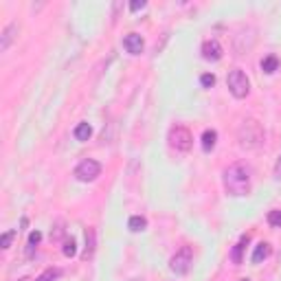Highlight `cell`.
Segmentation results:
<instances>
[{
	"label": "cell",
	"instance_id": "obj_1",
	"mask_svg": "<svg viewBox=\"0 0 281 281\" xmlns=\"http://www.w3.org/2000/svg\"><path fill=\"white\" fill-rule=\"evenodd\" d=\"M253 187V169L244 163H235L224 171V189L229 196H248Z\"/></svg>",
	"mask_w": 281,
	"mask_h": 281
},
{
	"label": "cell",
	"instance_id": "obj_2",
	"mask_svg": "<svg viewBox=\"0 0 281 281\" xmlns=\"http://www.w3.org/2000/svg\"><path fill=\"white\" fill-rule=\"evenodd\" d=\"M264 128L259 125V121H255V119H246V121H242L240 130H237V141H240V145L244 149H257L264 145Z\"/></svg>",
	"mask_w": 281,
	"mask_h": 281
},
{
	"label": "cell",
	"instance_id": "obj_3",
	"mask_svg": "<svg viewBox=\"0 0 281 281\" xmlns=\"http://www.w3.org/2000/svg\"><path fill=\"white\" fill-rule=\"evenodd\" d=\"M226 83H229V90H231V95L235 99L248 97V92H250V79L246 77V73H244V70H240V68L231 70L229 77H226Z\"/></svg>",
	"mask_w": 281,
	"mask_h": 281
},
{
	"label": "cell",
	"instance_id": "obj_4",
	"mask_svg": "<svg viewBox=\"0 0 281 281\" xmlns=\"http://www.w3.org/2000/svg\"><path fill=\"white\" fill-rule=\"evenodd\" d=\"M169 145L176 149V152H189L191 145H194V136L184 125H174L169 130V136H167Z\"/></svg>",
	"mask_w": 281,
	"mask_h": 281
},
{
	"label": "cell",
	"instance_id": "obj_5",
	"mask_svg": "<svg viewBox=\"0 0 281 281\" xmlns=\"http://www.w3.org/2000/svg\"><path fill=\"white\" fill-rule=\"evenodd\" d=\"M191 264H194V250L191 246H182L169 259V270L174 274H187L191 270Z\"/></svg>",
	"mask_w": 281,
	"mask_h": 281
},
{
	"label": "cell",
	"instance_id": "obj_6",
	"mask_svg": "<svg viewBox=\"0 0 281 281\" xmlns=\"http://www.w3.org/2000/svg\"><path fill=\"white\" fill-rule=\"evenodd\" d=\"M99 174H101V165L92 158H83L81 163L75 167V178L81 182H92Z\"/></svg>",
	"mask_w": 281,
	"mask_h": 281
},
{
	"label": "cell",
	"instance_id": "obj_7",
	"mask_svg": "<svg viewBox=\"0 0 281 281\" xmlns=\"http://www.w3.org/2000/svg\"><path fill=\"white\" fill-rule=\"evenodd\" d=\"M123 46L130 55H141L143 53V38L139 33H128L123 38Z\"/></svg>",
	"mask_w": 281,
	"mask_h": 281
},
{
	"label": "cell",
	"instance_id": "obj_8",
	"mask_svg": "<svg viewBox=\"0 0 281 281\" xmlns=\"http://www.w3.org/2000/svg\"><path fill=\"white\" fill-rule=\"evenodd\" d=\"M202 57L205 59H211V62H218L222 57V46H220L218 40H207L202 44Z\"/></svg>",
	"mask_w": 281,
	"mask_h": 281
},
{
	"label": "cell",
	"instance_id": "obj_9",
	"mask_svg": "<svg viewBox=\"0 0 281 281\" xmlns=\"http://www.w3.org/2000/svg\"><path fill=\"white\" fill-rule=\"evenodd\" d=\"M16 33H18V25L16 22H11V25H7L3 29V35H0V51H7L11 46V42L16 40Z\"/></svg>",
	"mask_w": 281,
	"mask_h": 281
},
{
	"label": "cell",
	"instance_id": "obj_10",
	"mask_svg": "<svg viewBox=\"0 0 281 281\" xmlns=\"http://www.w3.org/2000/svg\"><path fill=\"white\" fill-rule=\"evenodd\" d=\"M268 255H270V244H268V242H259L255 246L253 257H250V259H253V264H261Z\"/></svg>",
	"mask_w": 281,
	"mask_h": 281
},
{
	"label": "cell",
	"instance_id": "obj_11",
	"mask_svg": "<svg viewBox=\"0 0 281 281\" xmlns=\"http://www.w3.org/2000/svg\"><path fill=\"white\" fill-rule=\"evenodd\" d=\"M250 242V237L248 235H242L240 237V242L235 244V248H233V253H231V259H233V264H242V253H244V248H246V244Z\"/></svg>",
	"mask_w": 281,
	"mask_h": 281
},
{
	"label": "cell",
	"instance_id": "obj_12",
	"mask_svg": "<svg viewBox=\"0 0 281 281\" xmlns=\"http://www.w3.org/2000/svg\"><path fill=\"white\" fill-rule=\"evenodd\" d=\"M215 143H218V132L215 130H205V134H202V149L211 152L215 147Z\"/></svg>",
	"mask_w": 281,
	"mask_h": 281
},
{
	"label": "cell",
	"instance_id": "obj_13",
	"mask_svg": "<svg viewBox=\"0 0 281 281\" xmlns=\"http://www.w3.org/2000/svg\"><path fill=\"white\" fill-rule=\"evenodd\" d=\"M73 136L77 141H88L92 136V128H90V123H79L77 128L73 130Z\"/></svg>",
	"mask_w": 281,
	"mask_h": 281
},
{
	"label": "cell",
	"instance_id": "obj_14",
	"mask_svg": "<svg viewBox=\"0 0 281 281\" xmlns=\"http://www.w3.org/2000/svg\"><path fill=\"white\" fill-rule=\"evenodd\" d=\"M95 255V229H86V250H83V259H90Z\"/></svg>",
	"mask_w": 281,
	"mask_h": 281
},
{
	"label": "cell",
	"instance_id": "obj_15",
	"mask_svg": "<svg viewBox=\"0 0 281 281\" xmlns=\"http://www.w3.org/2000/svg\"><path fill=\"white\" fill-rule=\"evenodd\" d=\"M128 226H130V231H132V233H141V231H145L147 220L141 218V215H132V218H130V222H128Z\"/></svg>",
	"mask_w": 281,
	"mask_h": 281
},
{
	"label": "cell",
	"instance_id": "obj_16",
	"mask_svg": "<svg viewBox=\"0 0 281 281\" xmlns=\"http://www.w3.org/2000/svg\"><path fill=\"white\" fill-rule=\"evenodd\" d=\"M279 68V59L274 57V55H268V57H264L261 59V70H264V73H274V70Z\"/></svg>",
	"mask_w": 281,
	"mask_h": 281
},
{
	"label": "cell",
	"instance_id": "obj_17",
	"mask_svg": "<svg viewBox=\"0 0 281 281\" xmlns=\"http://www.w3.org/2000/svg\"><path fill=\"white\" fill-rule=\"evenodd\" d=\"M59 277H62V270H59V268H46L35 281H57Z\"/></svg>",
	"mask_w": 281,
	"mask_h": 281
},
{
	"label": "cell",
	"instance_id": "obj_18",
	"mask_svg": "<svg viewBox=\"0 0 281 281\" xmlns=\"http://www.w3.org/2000/svg\"><path fill=\"white\" fill-rule=\"evenodd\" d=\"M268 224L274 226V229H281V209H274V211L268 213Z\"/></svg>",
	"mask_w": 281,
	"mask_h": 281
},
{
	"label": "cell",
	"instance_id": "obj_19",
	"mask_svg": "<svg viewBox=\"0 0 281 281\" xmlns=\"http://www.w3.org/2000/svg\"><path fill=\"white\" fill-rule=\"evenodd\" d=\"M16 235H18V231H16V229H11V231H7V233H3V237H0V246H3V248H9Z\"/></svg>",
	"mask_w": 281,
	"mask_h": 281
},
{
	"label": "cell",
	"instance_id": "obj_20",
	"mask_svg": "<svg viewBox=\"0 0 281 281\" xmlns=\"http://www.w3.org/2000/svg\"><path fill=\"white\" fill-rule=\"evenodd\" d=\"M62 253L66 255V257H75V253H77V244H75V240H73V237L64 242V248H62Z\"/></svg>",
	"mask_w": 281,
	"mask_h": 281
},
{
	"label": "cell",
	"instance_id": "obj_21",
	"mask_svg": "<svg viewBox=\"0 0 281 281\" xmlns=\"http://www.w3.org/2000/svg\"><path fill=\"white\" fill-rule=\"evenodd\" d=\"M40 242H42V233H40V231H33L31 235H29V255H31V250L38 246Z\"/></svg>",
	"mask_w": 281,
	"mask_h": 281
},
{
	"label": "cell",
	"instance_id": "obj_22",
	"mask_svg": "<svg viewBox=\"0 0 281 281\" xmlns=\"http://www.w3.org/2000/svg\"><path fill=\"white\" fill-rule=\"evenodd\" d=\"M200 81H202V86L205 88H211L213 83H215V75H211V73H205L200 77Z\"/></svg>",
	"mask_w": 281,
	"mask_h": 281
},
{
	"label": "cell",
	"instance_id": "obj_23",
	"mask_svg": "<svg viewBox=\"0 0 281 281\" xmlns=\"http://www.w3.org/2000/svg\"><path fill=\"white\" fill-rule=\"evenodd\" d=\"M143 7H145V0H134V3H130V9L132 11H139Z\"/></svg>",
	"mask_w": 281,
	"mask_h": 281
},
{
	"label": "cell",
	"instance_id": "obj_24",
	"mask_svg": "<svg viewBox=\"0 0 281 281\" xmlns=\"http://www.w3.org/2000/svg\"><path fill=\"white\" fill-rule=\"evenodd\" d=\"M64 233V229H62V224H57L55 226V231H51V240H59V235Z\"/></svg>",
	"mask_w": 281,
	"mask_h": 281
},
{
	"label": "cell",
	"instance_id": "obj_25",
	"mask_svg": "<svg viewBox=\"0 0 281 281\" xmlns=\"http://www.w3.org/2000/svg\"><path fill=\"white\" fill-rule=\"evenodd\" d=\"M274 178L281 180V156L277 158V163H274Z\"/></svg>",
	"mask_w": 281,
	"mask_h": 281
},
{
	"label": "cell",
	"instance_id": "obj_26",
	"mask_svg": "<svg viewBox=\"0 0 281 281\" xmlns=\"http://www.w3.org/2000/svg\"><path fill=\"white\" fill-rule=\"evenodd\" d=\"M242 281H250V279H242Z\"/></svg>",
	"mask_w": 281,
	"mask_h": 281
}]
</instances>
